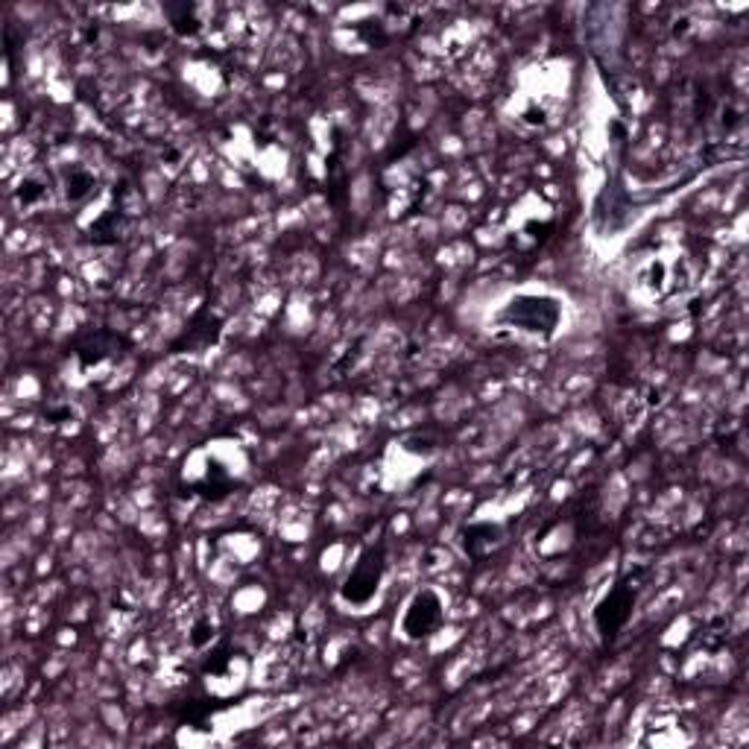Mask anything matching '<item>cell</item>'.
<instances>
[{"mask_svg":"<svg viewBox=\"0 0 749 749\" xmlns=\"http://www.w3.org/2000/svg\"><path fill=\"white\" fill-rule=\"evenodd\" d=\"M229 659H231V656H229V647H226V645L217 647L214 656H211V659L205 662V670H208V673H223L226 664H229Z\"/></svg>","mask_w":749,"mask_h":749,"instance_id":"7c38bea8","label":"cell"},{"mask_svg":"<svg viewBox=\"0 0 749 749\" xmlns=\"http://www.w3.org/2000/svg\"><path fill=\"white\" fill-rule=\"evenodd\" d=\"M442 624V600L437 592H419L413 600H410V606L404 612V620H401V629H404L407 638H428L430 632H437Z\"/></svg>","mask_w":749,"mask_h":749,"instance_id":"277c9868","label":"cell"},{"mask_svg":"<svg viewBox=\"0 0 749 749\" xmlns=\"http://www.w3.org/2000/svg\"><path fill=\"white\" fill-rule=\"evenodd\" d=\"M636 603H638V579L627 574L624 579H618V583L609 588L595 609V627L600 632V638L603 641L615 638L618 632L629 624Z\"/></svg>","mask_w":749,"mask_h":749,"instance_id":"6da1fadb","label":"cell"},{"mask_svg":"<svg viewBox=\"0 0 749 749\" xmlns=\"http://www.w3.org/2000/svg\"><path fill=\"white\" fill-rule=\"evenodd\" d=\"M167 15H171V24L179 36H196L203 27L194 15V6H167Z\"/></svg>","mask_w":749,"mask_h":749,"instance_id":"ba28073f","label":"cell"},{"mask_svg":"<svg viewBox=\"0 0 749 749\" xmlns=\"http://www.w3.org/2000/svg\"><path fill=\"white\" fill-rule=\"evenodd\" d=\"M559 302L553 296H515L503 304V311L498 313L501 322H510L515 329L530 331V334H551L559 322Z\"/></svg>","mask_w":749,"mask_h":749,"instance_id":"7a4b0ae2","label":"cell"},{"mask_svg":"<svg viewBox=\"0 0 749 749\" xmlns=\"http://www.w3.org/2000/svg\"><path fill=\"white\" fill-rule=\"evenodd\" d=\"M41 196H45V187H41V182H36V179H24V182L18 185V199L24 205L38 203Z\"/></svg>","mask_w":749,"mask_h":749,"instance_id":"30bf717a","label":"cell"},{"mask_svg":"<svg viewBox=\"0 0 749 749\" xmlns=\"http://www.w3.org/2000/svg\"><path fill=\"white\" fill-rule=\"evenodd\" d=\"M460 539H462V551H466L471 559H483L487 556L492 547H498L501 539H503V530L498 524H489V521H483V524H469L466 530L460 533Z\"/></svg>","mask_w":749,"mask_h":749,"instance_id":"5b68a950","label":"cell"},{"mask_svg":"<svg viewBox=\"0 0 749 749\" xmlns=\"http://www.w3.org/2000/svg\"><path fill=\"white\" fill-rule=\"evenodd\" d=\"M384 571H387V551H384V545L366 547V551L357 556L352 574L345 577V583L340 588V595H343L345 603H352V606L369 603V600L378 595V588H381Z\"/></svg>","mask_w":749,"mask_h":749,"instance_id":"3957f363","label":"cell"},{"mask_svg":"<svg viewBox=\"0 0 749 749\" xmlns=\"http://www.w3.org/2000/svg\"><path fill=\"white\" fill-rule=\"evenodd\" d=\"M118 345H121V340L114 334L97 331V334H88L86 340L77 345V352H73V354H77V361H79L82 369H91V366L103 363L105 357H112L114 352H118Z\"/></svg>","mask_w":749,"mask_h":749,"instance_id":"8992f818","label":"cell"},{"mask_svg":"<svg viewBox=\"0 0 749 749\" xmlns=\"http://www.w3.org/2000/svg\"><path fill=\"white\" fill-rule=\"evenodd\" d=\"M211 638H214V627H211L205 618H199L196 624H194V632H191V645L194 647H205Z\"/></svg>","mask_w":749,"mask_h":749,"instance_id":"8fae6325","label":"cell"},{"mask_svg":"<svg viewBox=\"0 0 749 749\" xmlns=\"http://www.w3.org/2000/svg\"><path fill=\"white\" fill-rule=\"evenodd\" d=\"M217 334H220V322L217 320H211L208 325H199V316H196L194 325L185 334V343L187 345H208V343L217 340Z\"/></svg>","mask_w":749,"mask_h":749,"instance_id":"9c48e42d","label":"cell"},{"mask_svg":"<svg viewBox=\"0 0 749 749\" xmlns=\"http://www.w3.org/2000/svg\"><path fill=\"white\" fill-rule=\"evenodd\" d=\"M94 185H97V179L91 176V171H86L82 164H73L71 171H68V179H65L68 203H82V199H86L94 191Z\"/></svg>","mask_w":749,"mask_h":749,"instance_id":"52a82bcc","label":"cell"}]
</instances>
